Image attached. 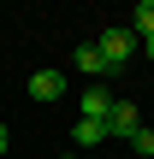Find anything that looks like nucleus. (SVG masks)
Wrapping results in <instances>:
<instances>
[{
  "label": "nucleus",
  "instance_id": "1",
  "mask_svg": "<svg viewBox=\"0 0 154 159\" xmlns=\"http://www.w3.org/2000/svg\"><path fill=\"white\" fill-rule=\"evenodd\" d=\"M95 53H101V65H107V71H125V65H131V53H137V35H131V30H107V35L95 41Z\"/></svg>",
  "mask_w": 154,
  "mask_h": 159
},
{
  "label": "nucleus",
  "instance_id": "2",
  "mask_svg": "<svg viewBox=\"0 0 154 159\" xmlns=\"http://www.w3.org/2000/svg\"><path fill=\"white\" fill-rule=\"evenodd\" d=\"M142 130V112L131 106V100H113V112H107V136H137Z\"/></svg>",
  "mask_w": 154,
  "mask_h": 159
},
{
  "label": "nucleus",
  "instance_id": "3",
  "mask_svg": "<svg viewBox=\"0 0 154 159\" xmlns=\"http://www.w3.org/2000/svg\"><path fill=\"white\" fill-rule=\"evenodd\" d=\"M65 94V71H36L30 77V100H59Z\"/></svg>",
  "mask_w": 154,
  "mask_h": 159
},
{
  "label": "nucleus",
  "instance_id": "4",
  "mask_svg": "<svg viewBox=\"0 0 154 159\" xmlns=\"http://www.w3.org/2000/svg\"><path fill=\"white\" fill-rule=\"evenodd\" d=\"M77 112H83V118H95V124H107V112H113V94H107V89L95 83V89H89V94L77 100Z\"/></svg>",
  "mask_w": 154,
  "mask_h": 159
},
{
  "label": "nucleus",
  "instance_id": "5",
  "mask_svg": "<svg viewBox=\"0 0 154 159\" xmlns=\"http://www.w3.org/2000/svg\"><path fill=\"white\" fill-rule=\"evenodd\" d=\"M71 142H77V148H101V142H107V124H95V118H77V124H71Z\"/></svg>",
  "mask_w": 154,
  "mask_h": 159
},
{
  "label": "nucleus",
  "instance_id": "6",
  "mask_svg": "<svg viewBox=\"0 0 154 159\" xmlns=\"http://www.w3.org/2000/svg\"><path fill=\"white\" fill-rule=\"evenodd\" d=\"M71 65H77L83 77H101V71H107V65H101V53H95V41H83V47L71 53Z\"/></svg>",
  "mask_w": 154,
  "mask_h": 159
},
{
  "label": "nucleus",
  "instance_id": "7",
  "mask_svg": "<svg viewBox=\"0 0 154 159\" xmlns=\"http://www.w3.org/2000/svg\"><path fill=\"white\" fill-rule=\"evenodd\" d=\"M131 35H142V41L154 35V0H142V6L131 12Z\"/></svg>",
  "mask_w": 154,
  "mask_h": 159
},
{
  "label": "nucleus",
  "instance_id": "8",
  "mask_svg": "<svg viewBox=\"0 0 154 159\" xmlns=\"http://www.w3.org/2000/svg\"><path fill=\"white\" fill-rule=\"evenodd\" d=\"M131 148H137V153H154V130H137V136H131Z\"/></svg>",
  "mask_w": 154,
  "mask_h": 159
},
{
  "label": "nucleus",
  "instance_id": "9",
  "mask_svg": "<svg viewBox=\"0 0 154 159\" xmlns=\"http://www.w3.org/2000/svg\"><path fill=\"white\" fill-rule=\"evenodd\" d=\"M6 142H12V130H6V124H0V153H6Z\"/></svg>",
  "mask_w": 154,
  "mask_h": 159
},
{
  "label": "nucleus",
  "instance_id": "10",
  "mask_svg": "<svg viewBox=\"0 0 154 159\" xmlns=\"http://www.w3.org/2000/svg\"><path fill=\"white\" fill-rule=\"evenodd\" d=\"M142 53H148V59H154V35H148V41H142Z\"/></svg>",
  "mask_w": 154,
  "mask_h": 159
}]
</instances>
